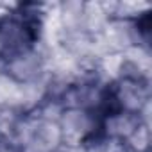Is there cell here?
Listing matches in <instances>:
<instances>
[{
  "label": "cell",
  "mask_w": 152,
  "mask_h": 152,
  "mask_svg": "<svg viewBox=\"0 0 152 152\" xmlns=\"http://www.w3.org/2000/svg\"><path fill=\"white\" fill-rule=\"evenodd\" d=\"M39 22L34 16V13H27V9H22L20 13H15L7 16L0 23V52H4L9 45V54H25L27 48H31L38 38Z\"/></svg>",
  "instance_id": "1"
}]
</instances>
